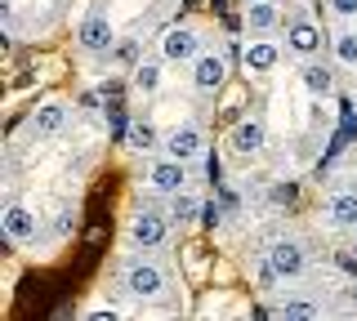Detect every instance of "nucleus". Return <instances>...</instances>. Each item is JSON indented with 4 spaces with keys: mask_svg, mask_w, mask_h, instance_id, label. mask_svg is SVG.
I'll return each mask as SVG.
<instances>
[{
    "mask_svg": "<svg viewBox=\"0 0 357 321\" xmlns=\"http://www.w3.org/2000/svg\"><path fill=\"white\" fill-rule=\"evenodd\" d=\"M188 183V174H183V161H161V165H152V187L156 192H178V187Z\"/></svg>",
    "mask_w": 357,
    "mask_h": 321,
    "instance_id": "obj_6",
    "label": "nucleus"
},
{
    "mask_svg": "<svg viewBox=\"0 0 357 321\" xmlns=\"http://www.w3.org/2000/svg\"><path fill=\"white\" fill-rule=\"evenodd\" d=\"M304 85L312 94H331L335 90V76L326 72V68H317V63H312V68H304Z\"/></svg>",
    "mask_w": 357,
    "mask_h": 321,
    "instance_id": "obj_15",
    "label": "nucleus"
},
{
    "mask_svg": "<svg viewBox=\"0 0 357 321\" xmlns=\"http://www.w3.org/2000/svg\"><path fill=\"white\" fill-rule=\"evenodd\" d=\"M335 54H340V63H357V36H353V31L335 36Z\"/></svg>",
    "mask_w": 357,
    "mask_h": 321,
    "instance_id": "obj_19",
    "label": "nucleus"
},
{
    "mask_svg": "<svg viewBox=\"0 0 357 321\" xmlns=\"http://www.w3.org/2000/svg\"><path fill=\"white\" fill-rule=\"evenodd\" d=\"M126 285H130L139 299H152V295H161V272H156L152 263H134L130 276H126Z\"/></svg>",
    "mask_w": 357,
    "mask_h": 321,
    "instance_id": "obj_3",
    "label": "nucleus"
},
{
    "mask_svg": "<svg viewBox=\"0 0 357 321\" xmlns=\"http://www.w3.org/2000/svg\"><path fill=\"white\" fill-rule=\"evenodd\" d=\"M335 14H357V0H331Z\"/></svg>",
    "mask_w": 357,
    "mask_h": 321,
    "instance_id": "obj_23",
    "label": "nucleus"
},
{
    "mask_svg": "<svg viewBox=\"0 0 357 321\" xmlns=\"http://www.w3.org/2000/svg\"><path fill=\"white\" fill-rule=\"evenodd\" d=\"M353 254H357V250H353Z\"/></svg>",
    "mask_w": 357,
    "mask_h": 321,
    "instance_id": "obj_26",
    "label": "nucleus"
},
{
    "mask_svg": "<svg viewBox=\"0 0 357 321\" xmlns=\"http://www.w3.org/2000/svg\"><path fill=\"white\" fill-rule=\"evenodd\" d=\"M282 317H290V321H308V317H317V308H312V304H286Z\"/></svg>",
    "mask_w": 357,
    "mask_h": 321,
    "instance_id": "obj_21",
    "label": "nucleus"
},
{
    "mask_svg": "<svg viewBox=\"0 0 357 321\" xmlns=\"http://www.w3.org/2000/svg\"><path fill=\"white\" fill-rule=\"evenodd\" d=\"M223 58H215V54H206V58H197V72H192V81H197V90H219L223 85Z\"/></svg>",
    "mask_w": 357,
    "mask_h": 321,
    "instance_id": "obj_10",
    "label": "nucleus"
},
{
    "mask_svg": "<svg viewBox=\"0 0 357 321\" xmlns=\"http://www.w3.org/2000/svg\"><path fill=\"white\" fill-rule=\"evenodd\" d=\"M273 196H277V201H295V183H286V187H277V192H273Z\"/></svg>",
    "mask_w": 357,
    "mask_h": 321,
    "instance_id": "obj_24",
    "label": "nucleus"
},
{
    "mask_svg": "<svg viewBox=\"0 0 357 321\" xmlns=\"http://www.w3.org/2000/svg\"><path fill=\"white\" fill-rule=\"evenodd\" d=\"M273 63H277L273 45H250V49H245V68H250V72H273Z\"/></svg>",
    "mask_w": 357,
    "mask_h": 321,
    "instance_id": "obj_14",
    "label": "nucleus"
},
{
    "mask_svg": "<svg viewBox=\"0 0 357 321\" xmlns=\"http://www.w3.org/2000/svg\"><path fill=\"white\" fill-rule=\"evenodd\" d=\"M161 54H165L170 63L192 58V54H197V36H192L188 27H170V31H165V40H161Z\"/></svg>",
    "mask_w": 357,
    "mask_h": 321,
    "instance_id": "obj_2",
    "label": "nucleus"
},
{
    "mask_svg": "<svg viewBox=\"0 0 357 321\" xmlns=\"http://www.w3.org/2000/svg\"><path fill=\"white\" fill-rule=\"evenodd\" d=\"M331 224L357 228V196L353 192H344V196H335V201H331Z\"/></svg>",
    "mask_w": 357,
    "mask_h": 321,
    "instance_id": "obj_13",
    "label": "nucleus"
},
{
    "mask_svg": "<svg viewBox=\"0 0 357 321\" xmlns=\"http://www.w3.org/2000/svg\"><path fill=\"white\" fill-rule=\"evenodd\" d=\"M290 49H295V54H317L321 49V31L312 23H295V27H290Z\"/></svg>",
    "mask_w": 357,
    "mask_h": 321,
    "instance_id": "obj_12",
    "label": "nucleus"
},
{
    "mask_svg": "<svg viewBox=\"0 0 357 321\" xmlns=\"http://www.w3.org/2000/svg\"><path fill=\"white\" fill-rule=\"evenodd\" d=\"M63 120H67V112H63L59 103H45L40 112L31 116V134H36V139H50V134H59V130H63Z\"/></svg>",
    "mask_w": 357,
    "mask_h": 321,
    "instance_id": "obj_9",
    "label": "nucleus"
},
{
    "mask_svg": "<svg viewBox=\"0 0 357 321\" xmlns=\"http://www.w3.org/2000/svg\"><path fill=\"white\" fill-rule=\"evenodd\" d=\"M268 263L277 268V276H295V272H304V250H299L295 241H273Z\"/></svg>",
    "mask_w": 357,
    "mask_h": 321,
    "instance_id": "obj_1",
    "label": "nucleus"
},
{
    "mask_svg": "<svg viewBox=\"0 0 357 321\" xmlns=\"http://www.w3.org/2000/svg\"><path fill=\"white\" fill-rule=\"evenodd\" d=\"M192 214H201V205L188 192H174V219H192Z\"/></svg>",
    "mask_w": 357,
    "mask_h": 321,
    "instance_id": "obj_20",
    "label": "nucleus"
},
{
    "mask_svg": "<svg viewBox=\"0 0 357 321\" xmlns=\"http://www.w3.org/2000/svg\"><path fill=\"white\" fill-rule=\"evenodd\" d=\"M81 45H85L89 54H98V49L112 45V27H107L103 14H94V18H85V23H81Z\"/></svg>",
    "mask_w": 357,
    "mask_h": 321,
    "instance_id": "obj_7",
    "label": "nucleus"
},
{
    "mask_svg": "<svg viewBox=\"0 0 357 321\" xmlns=\"http://www.w3.org/2000/svg\"><path fill=\"white\" fill-rule=\"evenodd\" d=\"M259 148H264V125L259 120H241V125L232 130V152H237V157H255Z\"/></svg>",
    "mask_w": 357,
    "mask_h": 321,
    "instance_id": "obj_5",
    "label": "nucleus"
},
{
    "mask_svg": "<svg viewBox=\"0 0 357 321\" xmlns=\"http://www.w3.org/2000/svg\"><path fill=\"white\" fill-rule=\"evenodd\" d=\"M201 224H206V228H219V205H201Z\"/></svg>",
    "mask_w": 357,
    "mask_h": 321,
    "instance_id": "obj_22",
    "label": "nucleus"
},
{
    "mask_svg": "<svg viewBox=\"0 0 357 321\" xmlns=\"http://www.w3.org/2000/svg\"><path fill=\"white\" fill-rule=\"evenodd\" d=\"M165 152H170L174 161H192L197 152H201V130L197 125H183V130H174L170 143H165Z\"/></svg>",
    "mask_w": 357,
    "mask_h": 321,
    "instance_id": "obj_4",
    "label": "nucleus"
},
{
    "mask_svg": "<svg viewBox=\"0 0 357 321\" xmlns=\"http://www.w3.org/2000/svg\"><path fill=\"white\" fill-rule=\"evenodd\" d=\"M156 81H161L156 63H139V72H134V85H139L143 94H152V90H156Z\"/></svg>",
    "mask_w": 357,
    "mask_h": 321,
    "instance_id": "obj_18",
    "label": "nucleus"
},
{
    "mask_svg": "<svg viewBox=\"0 0 357 321\" xmlns=\"http://www.w3.org/2000/svg\"><path fill=\"white\" fill-rule=\"evenodd\" d=\"M134 241H139V246H161V241H165V219L139 214V219H134Z\"/></svg>",
    "mask_w": 357,
    "mask_h": 321,
    "instance_id": "obj_11",
    "label": "nucleus"
},
{
    "mask_svg": "<svg viewBox=\"0 0 357 321\" xmlns=\"http://www.w3.org/2000/svg\"><path fill=\"white\" fill-rule=\"evenodd\" d=\"M245 18H250V27H255V31H268V27L277 23V9L268 5V0H255V5H250V14H245Z\"/></svg>",
    "mask_w": 357,
    "mask_h": 321,
    "instance_id": "obj_16",
    "label": "nucleus"
},
{
    "mask_svg": "<svg viewBox=\"0 0 357 321\" xmlns=\"http://www.w3.org/2000/svg\"><path fill=\"white\" fill-rule=\"evenodd\" d=\"M152 143H156V130L148 125V120H139V125H130V148H134V152H148Z\"/></svg>",
    "mask_w": 357,
    "mask_h": 321,
    "instance_id": "obj_17",
    "label": "nucleus"
},
{
    "mask_svg": "<svg viewBox=\"0 0 357 321\" xmlns=\"http://www.w3.org/2000/svg\"><path fill=\"white\" fill-rule=\"evenodd\" d=\"M5 232H9V241H31V237H36V219H31V210L9 205L5 210Z\"/></svg>",
    "mask_w": 357,
    "mask_h": 321,
    "instance_id": "obj_8",
    "label": "nucleus"
},
{
    "mask_svg": "<svg viewBox=\"0 0 357 321\" xmlns=\"http://www.w3.org/2000/svg\"><path fill=\"white\" fill-rule=\"evenodd\" d=\"M121 313H116V308H98V313H94V321H116Z\"/></svg>",
    "mask_w": 357,
    "mask_h": 321,
    "instance_id": "obj_25",
    "label": "nucleus"
}]
</instances>
